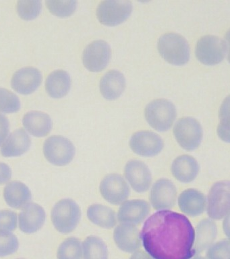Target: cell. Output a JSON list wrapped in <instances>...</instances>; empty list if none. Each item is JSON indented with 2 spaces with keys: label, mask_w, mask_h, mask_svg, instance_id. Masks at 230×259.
<instances>
[{
  "label": "cell",
  "mask_w": 230,
  "mask_h": 259,
  "mask_svg": "<svg viewBox=\"0 0 230 259\" xmlns=\"http://www.w3.org/2000/svg\"><path fill=\"white\" fill-rule=\"evenodd\" d=\"M19 259H21V258H19Z\"/></svg>",
  "instance_id": "obj_42"
},
{
  "label": "cell",
  "mask_w": 230,
  "mask_h": 259,
  "mask_svg": "<svg viewBox=\"0 0 230 259\" xmlns=\"http://www.w3.org/2000/svg\"><path fill=\"white\" fill-rule=\"evenodd\" d=\"M21 102L15 93L0 88V112L14 113L19 111Z\"/></svg>",
  "instance_id": "obj_32"
},
{
  "label": "cell",
  "mask_w": 230,
  "mask_h": 259,
  "mask_svg": "<svg viewBox=\"0 0 230 259\" xmlns=\"http://www.w3.org/2000/svg\"><path fill=\"white\" fill-rule=\"evenodd\" d=\"M41 2L21 0L18 2L17 10L20 17L24 20H33L37 17L41 10Z\"/></svg>",
  "instance_id": "obj_31"
},
{
  "label": "cell",
  "mask_w": 230,
  "mask_h": 259,
  "mask_svg": "<svg viewBox=\"0 0 230 259\" xmlns=\"http://www.w3.org/2000/svg\"><path fill=\"white\" fill-rule=\"evenodd\" d=\"M70 87L71 78L66 71H54L46 79V91L52 98H62L65 96L69 92Z\"/></svg>",
  "instance_id": "obj_26"
},
{
  "label": "cell",
  "mask_w": 230,
  "mask_h": 259,
  "mask_svg": "<svg viewBox=\"0 0 230 259\" xmlns=\"http://www.w3.org/2000/svg\"><path fill=\"white\" fill-rule=\"evenodd\" d=\"M217 226L214 221L204 219L197 225L195 231L194 250L195 255L207 250L217 238Z\"/></svg>",
  "instance_id": "obj_21"
},
{
  "label": "cell",
  "mask_w": 230,
  "mask_h": 259,
  "mask_svg": "<svg viewBox=\"0 0 230 259\" xmlns=\"http://www.w3.org/2000/svg\"><path fill=\"white\" fill-rule=\"evenodd\" d=\"M86 214L90 222L100 228L112 229L117 224L116 212L104 204H92L88 208Z\"/></svg>",
  "instance_id": "obj_27"
},
{
  "label": "cell",
  "mask_w": 230,
  "mask_h": 259,
  "mask_svg": "<svg viewBox=\"0 0 230 259\" xmlns=\"http://www.w3.org/2000/svg\"><path fill=\"white\" fill-rule=\"evenodd\" d=\"M44 155L50 163L58 166L68 165L75 155V147L65 137L54 136L48 138L43 145Z\"/></svg>",
  "instance_id": "obj_7"
},
{
  "label": "cell",
  "mask_w": 230,
  "mask_h": 259,
  "mask_svg": "<svg viewBox=\"0 0 230 259\" xmlns=\"http://www.w3.org/2000/svg\"><path fill=\"white\" fill-rule=\"evenodd\" d=\"M229 214H227V216L225 217V219H224L223 221V231L224 233L226 234V236L229 237Z\"/></svg>",
  "instance_id": "obj_40"
},
{
  "label": "cell",
  "mask_w": 230,
  "mask_h": 259,
  "mask_svg": "<svg viewBox=\"0 0 230 259\" xmlns=\"http://www.w3.org/2000/svg\"><path fill=\"white\" fill-rule=\"evenodd\" d=\"M130 147L137 155L145 157H154L160 153L164 147L162 139L151 131H139L132 135Z\"/></svg>",
  "instance_id": "obj_12"
},
{
  "label": "cell",
  "mask_w": 230,
  "mask_h": 259,
  "mask_svg": "<svg viewBox=\"0 0 230 259\" xmlns=\"http://www.w3.org/2000/svg\"><path fill=\"white\" fill-rule=\"evenodd\" d=\"M111 58V49L102 40L90 42L84 49L82 61L84 66L90 72H98L104 70Z\"/></svg>",
  "instance_id": "obj_13"
},
{
  "label": "cell",
  "mask_w": 230,
  "mask_h": 259,
  "mask_svg": "<svg viewBox=\"0 0 230 259\" xmlns=\"http://www.w3.org/2000/svg\"><path fill=\"white\" fill-rule=\"evenodd\" d=\"M224 108H222L223 110V113H221V121L219 127H218V135L223 141L229 142V122H225V120H229V115L225 117V115H229V112L225 113V104L223 105Z\"/></svg>",
  "instance_id": "obj_36"
},
{
  "label": "cell",
  "mask_w": 230,
  "mask_h": 259,
  "mask_svg": "<svg viewBox=\"0 0 230 259\" xmlns=\"http://www.w3.org/2000/svg\"><path fill=\"white\" fill-rule=\"evenodd\" d=\"M81 217L78 204L74 200L66 198L60 200L54 206L52 221L56 230L62 234H69L77 227Z\"/></svg>",
  "instance_id": "obj_3"
},
{
  "label": "cell",
  "mask_w": 230,
  "mask_h": 259,
  "mask_svg": "<svg viewBox=\"0 0 230 259\" xmlns=\"http://www.w3.org/2000/svg\"><path fill=\"white\" fill-rule=\"evenodd\" d=\"M229 210L230 182L227 180L216 182L208 195V215L212 220H221L229 214Z\"/></svg>",
  "instance_id": "obj_6"
},
{
  "label": "cell",
  "mask_w": 230,
  "mask_h": 259,
  "mask_svg": "<svg viewBox=\"0 0 230 259\" xmlns=\"http://www.w3.org/2000/svg\"><path fill=\"white\" fill-rule=\"evenodd\" d=\"M132 4L127 0H112L101 2L97 9V16L101 23L116 26L125 21L130 15Z\"/></svg>",
  "instance_id": "obj_9"
},
{
  "label": "cell",
  "mask_w": 230,
  "mask_h": 259,
  "mask_svg": "<svg viewBox=\"0 0 230 259\" xmlns=\"http://www.w3.org/2000/svg\"><path fill=\"white\" fill-rule=\"evenodd\" d=\"M126 87V80L122 73L117 70L107 72L101 79V93L105 99L114 100L120 97Z\"/></svg>",
  "instance_id": "obj_24"
},
{
  "label": "cell",
  "mask_w": 230,
  "mask_h": 259,
  "mask_svg": "<svg viewBox=\"0 0 230 259\" xmlns=\"http://www.w3.org/2000/svg\"><path fill=\"white\" fill-rule=\"evenodd\" d=\"M141 242L154 259H191L195 230L183 214L169 210H159L147 219L141 233Z\"/></svg>",
  "instance_id": "obj_1"
},
{
  "label": "cell",
  "mask_w": 230,
  "mask_h": 259,
  "mask_svg": "<svg viewBox=\"0 0 230 259\" xmlns=\"http://www.w3.org/2000/svg\"><path fill=\"white\" fill-rule=\"evenodd\" d=\"M207 259H230L229 240H223L213 244L207 249Z\"/></svg>",
  "instance_id": "obj_34"
},
{
  "label": "cell",
  "mask_w": 230,
  "mask_h": 259,
  "mask_svg": "<svg viewBox=\"0 0 230 259\" xmlns=\"http://www.w3.org/2000/svg\"><path fill=\"white\" fill-rule=\"evenodd\" d=\"M41 81V72L37 68L28 67L15 73L12 78V86L17 92L29 95L37 90Z\"/></svg>",
  "instance_id": "obj_17"
},
{
  "label": "cell",
  "mask_w": 230,
  "mask_h": 259,
  "mask_svg": "<svg viewBox=\"0 0 230 259\" xmlns=\"http://www.w3.org/2000/svg\"><path fill=\"white\" fill-rule=\"evenodd\" d=\"M10 125L9 119L5 115L0 114V146L9 135Z\"/></svg>",
  "instance_id": "obj_37"
},
{
  "label": "cell",
  "mask_w": 230,
  "mask_h": 259,
  "mask_svg": "<svg viewBox=\"0 0 230 259\" xmlns=\"http://www.w3.org/2000/svg\"><path fill=\"white\" fill-rule=\"evenodd\" d=\"M46 6L50 12L58 17H68L75 12L77 7V2L74 0L69 1H57L50 0L46 2Z\"/></svg>",
  "instance_id": "obj_30"
},
{
  "label": "cell",
  "mask_w": 230,
  "mask_h": 259,
  "mask_svg": "<svg viewBox=\"0 0 230 259\" xmlns=\"http://www.w3.org/2000/svg\"><path fill=\"white\" fill-rule=\"evenodd\" d=\"M12 177L11 167L6 163H0V185L7 183Z\"/></svg>",
  "instance_id": "obj_38"
},
{
  "label": "cell",
  "mask_w": 230,
  "mask_h": 259,
  "mask_svg": "<svg viewBox=\"0 0 230 259\" xmlns=\"http://www.w3.org/2000/svg\"><path fill=\"white\" fill-rule=\"evenodd\" d=\"M17 237L12 232H0V257L13 254L19 248Z\"/></svg>",
  "instance_id": "obj_33"
},
{
  "label": "cell",
  "mask_w": 230,
  "mask_h": 259,
  "mask_svg": "<svg viewBox=\"0 0 230 259\" xmlns=\"http://www.w3.org/2000/svg\"><path fill=\"white\" fill-rule=\"evenodd\" d=\"M124 176L132 189L137 192H145L152 184V174L147 164L139 160H130L124 167Z\"/></svg>",
  "instance_id": "obj_14"
},
{
  "label": "cell",
  "mask_w": 230,
  "mask_h": 259,
  "mask_svg": "<svg viewBox=\"0 0 230 259\" xmlns=\"http://www.w3.org/2000/svg\"><path fill=\"white\" fill-rule=\"evenodd\" d=\"M191 259H207V258H205V257L199 256V255H195V256H194L193 258H191Z\"/></svg>",
  "instance_id": "obj_41"
},
{
  "label": "cell",
  "mask_w": 230,
  "mask_h": 259,
  "mask_svg": "<svg viewBox=\"0 0 230 259\" xmlns=\"http://www.w3.org/2000/svg\"><path fill=\"white\" fill-rule=\"evenodd\" d=\"M5 201L12 208H25L31 201V190L23 182L13 181L5 186L4 190Z\"/></svg>",
  "instance_id": "obj_22"
},
{
  "label": "cell",
  "mask_w": 230,
  "mask_h": 259,
  "mask_svg": "<svg viewBox=\"0 0 230 259\" xmlns=\"http://www.w3.org/2000/svg\"><path fill=\"white\" fill-rule=\"evenodd\" d=\"M130 259H154L150 255L147 254L146 252L143 250H138L136 252L133 253Z\"/></svg>",
  "instance_id": "obj_39"
},
{
  "label": "cell",
  "mask_w": 230,
  "mask_h": 259,
  "mask_svg": "<svg viewBox=\"0 0 230 259\" xmlns=\"http://www.w3.org/2000/svg\"><path fill=\"white\" fill-rule=\"evenodd\" d=\"M45 210L39 204L29 203L19 214V228L25 234H34L43 227Z\"/></svg>",
  "instance_id": "obj_18"
},
{
  "label": "cell",
  "mask_w": 230,
  "mask_h": 259,
  "mask_svg": "<svg viewBox=\"0 0 230 259\" xmlns=\"http://www.w3.org/2000/svg\"><path fill=\"white\" fill-rule=\"evenodd\" d=\"M157 48L159 54L169 64L182 66L189 62L190 47L180 34L167 33L159 38Z\"/></svg>",
  "instance_id": "obj_2"
},
{
  "label": "cell",
  "mask_w": 230,
  "mask_h": 259,
  "mask_svg": "<svg viewBox=\"0 0 230 259\" xmlns=\"http://www.w3.org/2000/svg\"><path fill=\"white\" fill-rule=\"evenodd\" d=\"M150 212V205L144 200H126L119 208L118 220L121 224H141Z\"/></svg>",
  "instance_id": "obj_16"
},
{
  "label": "cell",
  "mask_w": 230,
  "mask_h": 259,
  "mask_svg": "<svg viewBox=\"0 0 230 259\" xmlns=\"http://www.w3.org/2000/svg\"><path fill=\"white\" fill-rule=\"evenodd\" d=\"M101 194L109 203L120 205L128 199L130 189L126 180L120 174H111L101 182Z\"/></svg>",
  "instance_id": "obj_10"
},
{
  "label": "cell",
  "mask_w": 230,
  "mask_h": 259,
  "mask_svg": "<svg viewBox=\"0 0 230 259\" xmlns=\"http://www.w3.org/2000/svg\"><path fill=\"white\" fill-rule=\"evenodd\" d=\"M173 135L177 143L186 151L196 150L203 139V129L197 119L191 117H182L173 127Z\"/></svg>",
  "instance_id": "obj_5"
},
{
  "label": "cell",
  "mask_w": 230,
  "mask_h": 259,
  "mask_svg": "<svg viewBox=\"0 0 230 259\" xmlns=\"http://www.w3.org/2000/svg\"><path fill=\"white\" fill-rule=\"evenodd\" d=\"M178 205L183 213L191 217H197L205 212L207 199L203 192L190 188L179 194Z\"/></svg>",
  "instance_id": "obj_19"
},
{
  "label": "cell",
  "mask_w": 230,
  "mask_h": 259,
  "mask_svg": "<svg viewBox=\"0 0 230 259\" xmlns=\"http://www.w3.org/2000/svg\"><path fill=\"white\" fill-rule=\"evenodd\" d=\"M225 41L217 36L206 35L197 42L195 54L202 64L213 66L219 64L225 58L227 53Z\"/></svg>",
  "instance_id": "obj_8"
},
{
  "label": "cell",
  "mask_w": 230,
  "mask_h": 259,
  "mask_svg": "<svg viewBox=\"0 0 230 259\" xmlns=\"http://www.w3.org/2000/svg\"><path fill=\"white\" fill-rule=\"evenodd\" d=\"M176 117L174 105L165 99L149 103L145 109V117L153 128L159 132L168 131Z\"/></svg>",
  "instance_id": "obj_4"
},
{
  "label": "cell",
  "mask_w": 230,
  "mask_h": 259,
  "mask_svg": "<svg viewBox=\"0 0 230 259\" xmlns=\"http://www.w3.org/2000/svg\"><path fill=\"white\" fill-rule=\"evenodd\" d=\"M31 144L29 135L23 129L17 130L2 146V155L5 157H19L29 150Z\"/></svg>",
  "instance_id": "obj_23"
},
{
  "label": "cell",
  "mask_w": 230,
  "mask_h": 259,
  "mask_svg": "<svg viewBox=\"0 0 230 259\" xmlns=\"http://www.w3.org/2000/svg\"><path fill=\"white\" fill-rule=\"evenodd\" d=\"M17 226V214L9 210H0V232H12Z\"/></svg>",
  "instance_id": "obj_35"
},
{
  "label": "cell",
  "mask_w": 230,
  "mask_h": 259,
  "mask_svg": "<svg viewBox=\"0 0 230 259\" xmlns=\"http://www.w3.org/2000/svg\"><path fill=\"white\" fill-rule=\"evenodd\" d=\"M114 240L116 246L127 253H134L141 247V234L135 225L121 224L114 231Z\"/></svg>",
  "instance_id": "obj_15"
},
{
  "label": "cell",
  "mask_w": 230,
  "mask_h": 259,
  "mask_svg": "<svg viewBox=\"0 0 230 259\" xmlns=\"http://www.w3.org/2000/svg\"><path fill=\"white\" fill-rule=\"evenodd\" d=\"M199 164L191 155H183L175 158L171 164L173 177L182 183H190L197 178L199 173Z\"/></svg>",
  "instance_id": "obj_20"
},
{
  "label": "cell",
  "mask_w": 230,
  "mask_h": 259,
  "mask_svg": "<svg viewBox=\"0 0 230 259\" xmlns=\"http://www.w3.org/2000/svg\"><path fill=\"white\" fill-rule=\"evenodd\" d=\"M177 195L175 184L171 180L162 178L153 184L149 199L155 210H169L174 206Z\"/></svg>",
  "instance_id": "obj_11"
},
{
  "label": "cell",
  "mask_w": 230,
  "mask_h": 259,
  "mask_svg": "<svg viewBox=\"0 0 230 259\" xmlns=\"http://www.w3.org/2000/svg\"><path fill=\"white\" fill-rule=\"evenodd\" d=\"M82 257L81 242L74 237L66 239L58 248V259H82Z\"/></svg>",
  "instance_id": "obj_29"
},
{
  "label": "cell",
  "mask_w": 230,
  "mask_h": 259,
  "mask_svg": "<svg viewBox=\"0 0 230 259\" xmlns=\"http://www.w3.org/2000/svg\"><path fill=\"white\" fill-rule=\"evenodd\" d=\"M83 259H108V246L99 237H87L82 242Z\"/></svg>",
  "instance_id": "obj_28"
},
{
  "label": "cell",
  "mask_w": 230,
  "mask_h": 259,
  "mask_svg": "<svg viewBox=\"0 0 230 259\" xmlns=\"http://www.w3.org/2000/svg\"><path fill=\"white\" fill-rule=\"evenodd\" d=\"M24 126L32 135L43 137L51 132L52 121L47 113L41 111L27 113L23 119Z\"/></svg>",
  "instance_id": "obj_25"
}]
</instances>
